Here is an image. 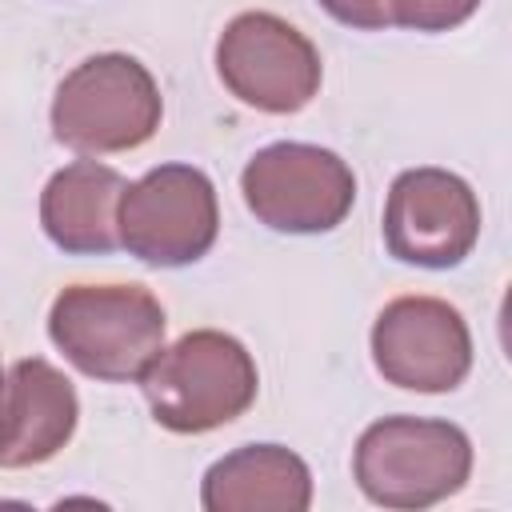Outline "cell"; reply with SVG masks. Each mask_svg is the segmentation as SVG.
<instances>
[{"label": "cell", "instance_id": "8992f818", "mask_svg": "<svg viewBox=\"0 0 512 512\" xmlns=\"http://www.w3.org/2000/svg\"><path fill=\"white\" fill-rule=\"evenodd\" d=\"M248 208L276 232H328L356 196L348 164L312 144H272L256 152L240 176Z\"/></svg>", "mask_w": 512, "mask_h": 512}, {"label": "cell", "instance_id": "7a4b0ae2", "mask_svg": "<svg viewBox=\"0 0 512 512\" xmlns=\"http://www.w3.org/2000/svg\"><path fill=\"white\" fill-rule=\"evenodd\" d=\"M152 416L172 432H208L256 400V364L224 332H188L140 376Z\"/></svg>", "mask_w": 512, "mask_h": 512}, {"label": "cell", "instance_id": "4fadbf2b", "mask_svg": "<svg viewBox=\"0 0 512 512\" xmlns=\"http://www.w3.org/2000/svg\"><path fill=\"white\" fill-rule=\"evenodd\" d=\"M480 0H388L392 24L416 28V32H440L476 12Z\"/></svg>", "mask_w": 512, "mask_h": 512}, {"label": "cell", "instance_id": "ba28073f", "mask_svg": "<svg viewBox=\"0 0 512 512\" xmlns=\"http://www.w3.org/2000/svg\"><path fill=\"white\" fill-rule=\"evenodd\" d=\"M480 236V204L472 188L444 168H412L396 176L384 208L388 252L404 264H460Z\"/></svg>", "mask_w": 512, "mask_h": 512}, {"label": "cell", "instance_id": "6da1fadb", "mask_svg": "<svg viewBox=\"0 0 512 512\" xmlns=\"http://www.w3.org/2000/svg\"><path fill=\"white\" fill-rule=\"evenodd\" d=\"M56 348L96 380H140L164 348V308L140 284H76L52 304Z\"/></svg>", "mask_w": 512, "mask_h": 512}, {"label": "cell", "instance_id": "5bb4252c", "mask_svg": "<svg viewBox=\"0 0 512 512\" xmlns=\"http://www.w3.org/2000/svg\"><path fill=\"white\" fill-rule=\"evenodd\" d=\"M336 20H344V24H352V28H384V24H392V16H388V0H320Z\"/></svg>", "mask_w": 512, "mask_h": 512}, {"label": "cell", "instance_id": "277c9868", "mask_svg": "<svg viewBox=\"0 0 512 512\" xmlns=\"http://www.w3.org/2000/svg\"><path fill=\"white\" fill-rule=\"evenodd\" d=\"M160 124V92L132 56H92L64 76L52 100V128L76 152H124Z\"/></svg>", "mask_w": 512, "mask_h": 512}, {"label": "cell", "instance_id": "8fae6325", "mask_svg": "<svg viewBox=\"0 0 512 512\" xmlns=\"http://www.w3.org/2000/svg\"><path fill=\"white\" fill-rule=\"evenodd\" d=\"M312 476L300 456L280 444H252L216 460L204 476V508L212 512H304Z\"/></svg>", "mask_w": 512, "mask_h": 512}, {"label": "cell", "instance_id": "30bf717a", "mask_svg": "<svg viewBox=\"0 0 512 512\" xmlns=\"http://www.w3.org/2000/svg\"><path fill=\"white\" fill-rule=\"evenodd\" d=\"M76 428V392L44 360H20L0 376V468L56 456Z\"/></svg>", "mask_w": 512, "mask_h": 512}, {"label": "cell", "instance_id": "9c48e42d", "mask_svg": "<svg viewBox=\"0 0 512 512\" xmlns=\"http://www.w3.org/2000/svg\"><path fill=\"white\" fill-rule=\"evenodd\" d=\"M372 356L384 380L412 392H448L468 376L472 340L456 308L432 296L392 300L372 328Z\"/></svg>", "mask_w": 512, "mask_h": 512}, {"label": "cell", "instance_id": "7c38bea8", "mask_svg": "<svg viewBox=\"0 0 512 512\" xmlns=\"http://www.w3.org/2000/svg\"><path fill=\"white\" fill-rule=\"evenodd\" d=\"M120 196H124V180L112 168L96 160L68 164L44 188L40 200L44 232L64 252H108L120 244L116 236Z\"/></svg>", "mask_w": 512, "mask_h": 512}, {"label": "cell", "instance_id": "52a82bcc", "mask_svg": "<svg viewBox=\"0 0 512 512\" xmlns=\"http://www.w3.org/2000/svg\"><path fill=\"white\" fill-rule=\"evenodd\" d=\"M216 68L244 104L264 112H296L320 88L316 48L292 24L268 12H244L224 28Z\"/></svg>", "mask_w": 512, "mask_h": 512}, {"label": "cell", "instance_id": "3957f363", "mask_svg": "<svg viewBox=\"0 0 512 512\" xmlns=\"http://www.w3.org/2000/svg\"><path fill=\"white\" fill-rule=\"evenodd\" d=\"M472 444L448 420L384 416L356 444V480L384 508H424L464 488Z\"/></svg>", "mask_w": 512, "mask_h": 512}, {"label": "cell", "instance_id": "5b68a950", "mask_svg": "<svg viewBox=\"0 0 512 512\" xmlns=\"http://www.w3.org/2000/svg\"><path fill=\"white\" fill-rule=\"evenodd\" d=\"M120 244L160 268L200 260L216 240V192L200 168L164 164L128 184L116 208Z\"/></svg>", "mask_w": 512, "mask_h": 512}]
</instances>
